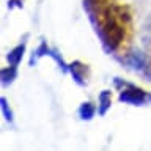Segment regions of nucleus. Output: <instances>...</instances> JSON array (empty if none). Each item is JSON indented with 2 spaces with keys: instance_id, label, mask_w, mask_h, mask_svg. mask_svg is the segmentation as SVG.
Listing matches in <instances>:
<instances>
[{
  "instance_id": "0eeeda50",
  "label": "nucleus",
  "mask_w": 151,
  "mask_h": 151,
  "mask_svg": "<svg viewBox=\"0 0 151 151\" xmlns=\"http://www.w3.org/2000/svg\"><path fill=\"white\" fill-rule=\"evenodd\" d=\"M96 113H98V106H94V104L90 102V101L82 102L77 109V116L82 121H91Z\"/></svg>"
},
{
  "instance_id": "7ed1b4c3",
  "label": "nucleus",
  "mask_w": 151,
  "mask_h": 151,
  "mask_svg": "<svg viewBox=\"0 0 151 151\" xmlns=\"http://www.w3.org/2000/svg\"><path fill=\"white\" fill-rule=\"evenodd\" d=\"M120 63L124 68L134 71L145 80H151V54L142 49H131L118 57Z\"/></svg>"
},
{
  "instance_id": "39448f33",
  "label": "nucleus",
  "mask_w": 151,
  "mask_h": 151,
  "mask_svg": "<svg viewBox=\"0 0 151 151\" xmlns=\"http://www.w3.org/2000/svg\"><path fill=\"white\" fill-rule=\"evenodd\" d=\"M27 38H28V35H25L24 41H21L17 46H14L13 49L6 54L8 65H13V66H19V65H21L24 55H25V49H27Z\"/></svg>"
},
{
  "instance_id": "6e6552de",
  "label": "nucleus",
  "mask_w": 151,
  "mask_h": 151,
  "mask_svg": "<svg viewBox=\"0 0 151 151\" xmlns=\"http://www.w3.org/2000/svg\"><path fill=\"white\" fill-rule=\"evenodd\" d=\"M16 79H17V66L8 65L5 68H2V71H0V82H2L3 88L9 87Z\"/></svg>"
},
{
  "instance_id": "f8f14e48",
  "label": "nucleus",
  "mask_w": 151,
  "mask_h": 151,
  "mask_svg": "<svg viewBox=\"0 0 151 151\" xmlns=\"http://www.w3.org/2000/svg\"><path fill=\"white\" fill-rule=\"evenodd\" d=\"M143 42L146 46V50L150 49V54H151V14H150V17L146 19L145 27H143Z\"/></svg>"
},
{
  "instance_id": "20e7f679",
  "label": "nucleus",
  "mask_w": 151,
  "mask_h": 151,
  "mask_svg": "<svg viewBox=\"0 0 151 151\" xmlns=\"http://www.w3.org/2000/svg\"><path fill=\"white\" fill-rule=\"evenodd\" d=\"M68 74L73 77L74 83L79 87H87L91 79V68L80 60H74L69 63V71Z\"/></svg>"
},
{
  "instance_id": "f03ea898",
  "label": "nucleus",
  "mask_w": 151,
  "mask_h": 151,
  "mask_svg": "<svg viewBox=\"0 0 151 151\" xmlns=\"http://www.w3.org/2000/svg\"><path fill=\"white\" fill-rule=\"evenodd\" d=\"M113 88L118 91V101L127 106H148L151 104V91H146L139 85L127 82L121 77H113Z\"/></svg>"
},
{
  "instance_id": "9b49d317",
  "label": "nucleus",
  "mask_w": 151,
  "mask_h": 151,
  "mask_svg": "<svg viewBox=\"0 0 151 151\" xmlns=\"http://www.w3.org/2000/svg\"><path fill=\"white\" fill-rule=\"evenodd\" d=\"M0 109H2V115H3V118H5V121L13 123V121H14V113H13V109L9 107L8 99L5 98V96L0 98Z\"/></svg>"
},
{
  "instance_id": "9d476101",
  "label": "nucleus",
  "mask_w": 151,
  "mask_h": 151,
  "mask_svg": "<svg viewBox=\"0 0 151 151\" xmlns=\"http://www.w3.org/2000/svg\"><path fill=\"white\" fill-rule=\"evenodd\" d=\"M47 57L49 58H52L57 63V66L61 69V73L66 74L69 71V63H66L65 58H63V55L60 54V50L58 49H55V47H49V52H47Z\"/></svg>"
},
{
  "instance_id": "f257e3e1",
  "label": "nucleus",
  "mask_w": 151,
  "mask_h": 151,
  "mask_svg": "<svg viewBox=\"0 0 151 151\" xmlns=\"http://www.w3.org/2000/svg\"><path fill=\"white\" fill-rule=\"evenodd\" d=\"M83 11L96 33L102 50L116 55L132 33V13L115 0H83Z\"/></svg>"
},
{
  "instance_id": "423d86ee",
  "label": "nucleus",
  "mask_w": 151,
  "mask_h": 151,
  "mask_svg": "<svg viewBox=\"0 0 151 151\" xmlns=\"http://www.w3.org/2000/svg\"><path fill=\"white\" fill-rule=\"evenodd\" d=\"M110 109H112V91L110 90H102L98 94V115L106 116Z\"/></svg>"
},
{
  "instance_id": "ddd939ff",
  "label": "nucleus",
  "mask_w": 151,
  "mask_h": 151,
  "mask_svg": "<svg viewBox=\"0 0 151 151\" xmlns=\"http://www.w3.org/2000/svg\"><path fill=\"white\" fill-rule=\"evenodd\" d=\"M22 6H24V0H8V9L22 8Z\"/></svg>"
},
{
  "instance_id": "1a4fd4ad",
  "label": "nucleus",
  "mask_w": 151,
  "mask_h": 151,
  "mask_svg": "<svg viewBox=\"0 0 151 151\" xmlns=\"http://www.w3.org/2000/svg\"><path fill=\"white\" fill-rule=\"evenodd\" d=\"M49 47H50V46L47 44V41H46V40H41V42L38 44L36 49H33L32 55H30V58H28V65H30V66H35L38 61L42 58V57H47Z\"/></svg>"
}]
</instances>
